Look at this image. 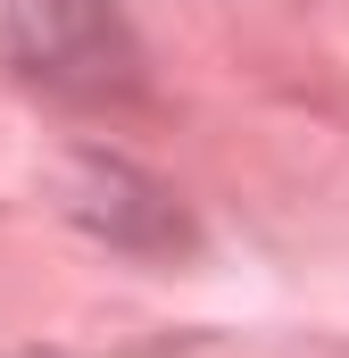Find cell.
<instances>
[{
	"instance_id": "2",
	"label": "cell",
	"mask_w": 349,
	"mask_h": 358,
	"mask_svg": "<svg viewBox=\"0 0 349 358\" xmlns=\"http://www.w3.org/2000/svg\"><path fill=\"white\" fill-rule=\"evenodd\" d=\"M67 217L84 234H100L108 250H133V259H158V250L191 242V217L174 208V192L158 176H142L133 159H108V150H84L67 167Z\"/></svg>"
},
{
	"instance_id": "1",
	"label": "cell",
	"mask_w": 349,
	"mask_h": 358,
	"mask_svg": "<svg viewBox=\"0 0 349 358\" xmlns=\"http://www.w3.org/2000/svg\"><path fill=\"white\" fill-rule=\"evenodd\" d=\"M0 59L50 100H125L142 92V34L117 0H0Z\"/></svg>"
}]
</instances>
